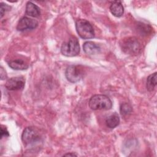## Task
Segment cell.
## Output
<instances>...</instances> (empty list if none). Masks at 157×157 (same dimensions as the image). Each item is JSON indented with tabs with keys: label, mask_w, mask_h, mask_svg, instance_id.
<instances>
[{
	"label": "cell",
	"mask_w": 157,
	"mask_h": 157,
	"mask_svg": "<svg viewBox=\"0 0 157 157\" xmlns=\"http://www.w3.org/2000/svg\"><path fill=\"white\" fill-rule=\"evenodd\" d=\"M25 13L32 17H38L40 15L39 7L31 1H28L26 5Z\"/></svg>",
	"instance_id": "8fae6325"
},
{
	"label": "cell",
	"mask_w": 157,
	"mask_h": 157,
	"mask_svg": "<svg viewBox=\"0 0 157 157\" xmlns=\"http://www.w3.org/2000/svg\"><path fill=\"white\" fill-rule=\"evenodd\" d=\"M61 53L69 57L75 56L80 53V45L78 39L75 36H71L67 42L63 43L61 47Z\"/></svg>",
	"instance_id": "3957f363"
},
{
	"label": "cell",
	"mask_w": 157,
	"mask_h": 157,
	"mask_svg": "<svg viewBox=\"0 0 157 157\" xmlns=\"http://www.w3.org/2000/svg\"><path fill=\"white\" fill-rule=\"evenodd\" d=\"M64 156H77L76 154L74 153H66V154H64L63 155Z\"/></svg>",
	"instance_id": "ffe728a7"
},
{
	"label": "cell",
	"mask_w": 157,
	"mask_h": 157,
	"mask_svg": "<svg viewBox=\"0 0 157 157\" xmlns=\"http://www.w3.org/2000/svg\"><path fill=\"white\" fill-rule=\"evenodd\" d=\"M0 75H1V80H4L5 79V78L6 77V72L4 70V69L2 68V67H1V70H0Z\"/></svg>",
	"instance_id": "d6986e66"
},
{
	"label": "cell",
	"mask_w": 157,
	"mask_h": 157,
	"mask_svg": "<svg viewBox=\"0 0 157 157\" xmlns=\"http://www.w3.org/2000/svg\"><path fill=\"white\" fill-rule=\"evenodd\" d=\"M156 72L150 75L147 78L146 88L148 91H152L156 86Z\"/></svg>",
	"instance_id": "5bb4252c"
},
{
	"label": "cell",
	"mask_w": 157,
	"mask_h": 157,
	"mask_svg": "<svg viewBox=\"0 0 157 157\" xmlns=\"http://www.w3.org/2000/svg\"><path fill=\"white\" fill-rule=\"evenodd\" d=\"M9 66L14 70H25L28 68V64L21 59H17L10 61Z\"/></svg>",
	"instance_id": "4fadbf2b"
},
{
	"label": "cell",
	"mask_w": 157,
	"mask_h": 157,
	"mask_svg": "<svg viewBox=\"0 0 157 157\" xmlns=\"http://www.w3.org/2000/svg\"><path fill=\"white\" fill-rule=\"evenodd\" d=\"M109 9L112 14L116 17H121L124 13V7L121 2L119 1L112 2L110 6Z\"/></svg>",
	"instance_id": "30bf717a"
},
{
	"label": "cell",
	"mask_w": 157,
	"mask_h": 157,
	"mask_svg": "<svg viewBox=\"0 0 157 157\" xmlns=\"http://www.w3.org/2000/svg\"><path fill=\"white\" fill-rule=\"evenodd\" d=\"M9 133L8 131L7 130L6 127H3L2 126L1 128V139H2L3 137H9Z\"/></svg>",
	"instance_id": "ac0fdd59"
},
{
	"label": "cell",
	"mask_w": 157,
	"mask_h": 157,
	"mask_svg": "<svg viewBox=\"0 0 157 157\" xmlns=\"http://www.w3.org/2000/svg\"><path fill=\"white\" fill-rule=\"evenodd\" d=\"M76 31L79 36L83 39L94 37V31L91 23L86 20L78 19L75 22Z\"/></svg>",
	"instance_id": "7a4b0ae2"
},
{
	"label": "cell",
	"mask_w": 157,
	"mask_h": 157,
	"mask_svg": "<svg viewBox=\"0 0 157 157\" xmlns=\"http://www.w3.org/2000/svg\"><path fill=\"white\" fill-rule=\"evenodd\" d=\"M83 49L88 55H96L101 52V47L99 45L92 41H86L83 44Z\"/></svg>",
	"instance_id": "9c48e42d"
},
{
	"label": "cell",
	"mask_w": 157,
	"mask_h": 157,
	"mask_svg": "<svg viewBox=\"0 0 157 157\" xmlns=\"http://www.w3.org/2000/svg\"><path fill=\"white\" fill-rule=\"evenodd\" d=\"M120 123V117L118 113L116 112L112 113L110 115H109L105 119V124L106 126L110 128L113 129L117 127Z\"/></svg>",
	"instance_id": "7c38bea8"
},
{
	"label": "cell",
	"mask_w": 157,
	"mask_h": 157,
	"mask_svg": "<svg viewBox=\"0 0 157 157\" xmlns=\"http://www.w3.org/2000/svg\"><path fill=\"white\" fill-rule=\"evenodd\" d=\"M38 26V21L34 19L23 17L20 19L17 26V29L19 31L31 30Z\"/></svg>",
	"instance_id": "52a82bcc"
},
{
	"label": "cell",
	"mask_w": 157,
	"mask_h": 157,
	"mask_svg": "<svg viewBox=\"0 0 157 157\" xmlns=\"http://www.w3.org/2000/svg\"><path fill=\"white\" fill-rule=\"evenodd\" d=\"M89 107L94 110H109L112 107V102L110 98L104 94H95L90 99Z\"/></svg>",
	"instance_id": "6da1fadb"
},
{
	"label": "cell",
	"mask_w": 157,
	"mask_h": 157,
	"mask_svg": "<svg viewBox=\"0 0 157 157\" xmlns=\"http://www.w3.org/2000/svg\"><path fill=\"white\" fill-rule=\"evenodd\" d=\"M25 80L23 77H12L6 81L5 86L10 91H17L23 90L25 87Z\"/></svg>",
	"instance_id": "ba28073f"
},
{
	"label": "cell",
	"mask_w": 157,
	"mask_h": 157,
	"mask_svg": "<svg viewBox=\"0 0 157 157\" xmlns=\"http://www.w3.org/2000/svg\"><path fill=\"white\" fill-rule=\"evenodd\" d=\"M65 76L70 82L76 83L82 78L83 76V68L80 65L69 66L66 69Z\"/></svg>",
	"instance_id": "5b68a950"
},
{
	"label": "cell",
	"mask_w": 157,
	"mask_h": 157,
	"mask_svg": "<svg viewBox=\"0 0 157 157\" xmlns=\"http://www.w3.org/2000/svg\"><path fill=\"white\" fill-rule=\"evenodd\" d=\"M151 27L147 24H144L143 23H139L137 25V30L140 32L141 35L149 34L151 31Z\"/></svg>",
	"instance_id": "2e32d148"
},
{
	"label": "cell",
	"mask_w": 157,
	"mask_h": 157,
	"mask_svg": "<svg viewBox=\"0 0 157 157\" xmlns=\"http://www.w3.org/2000/svg\"><path fill=\"white\" fill-rule=\"evenodd\" d=\"M132 111V108L131 105L127 102L122 103L120 105V112L122 116H126L129 115Z\"/></svg>",
	"instance_id": "9a60e30c"
},
{
	"label": "cell",
	"mask_w": 157,
	"mask_h": 157,
	"mask_svg": "<svg viewBox=\"0 0 157 157\" xmlns=\"http://www.w3.org/2000/svg\"><path fill=\"white\" fill-rule=\"evenodd\" d=\"M11 9V7L8 6L7 4L1 2V18H2V17L4 15V14L6 13V12L9 11Z\"/></svg>",
	"instance_id": "e0dca14e"
},
{
	"label": "cell",
	"mask_w": 157,
	"mask_h": 157,
	"mask_svg": "<svg viewBox=\"0 0 157 157\" xmlns=\"http://www.w3.org/2000/svg\"><path fill=\"white\" fill-rule=\"evenodd\" d=\"M120 45L123 52L130 55H136L141 50L140 44L135 37H129L124 39Z\"/></svg>",
	"instance_id": "277c9868"
},
{
	"label": "cell",
	"mask_w": 157,
	"mask_h": 157,
	"mask_svg": "<svg viewBox=\"0 0 157 157\" xmlns=\"http://www.w3.org/2000/svg\"><path fill=\"white\" fill-rule=\"evenodd\" d=\"M40 136L37 130L32 126L26 127L21 135V140L24 144L29 145L39 141Z\"/></svg>",
	"instance_id": "8992f818"
}]
</instances>
